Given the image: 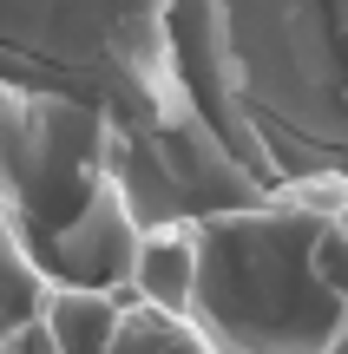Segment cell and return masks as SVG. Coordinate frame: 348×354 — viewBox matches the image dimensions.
Returning a JSON list of instances; mask_svg holds the SVG:
<instances>
[{
	"instance_id": "obj_1",
	"label": "cell",
	"mask_w": 348,
	"mask_h": 354,
	"mask_svg": "<svg viewBox=\"0 0 348 354\" xmlns=\"http://www.w3.org/2000/svg\"><path fill=\"white\" fill-rule=\"evenodd\" d=\"M138 276H145V289H152L165 308L191 302V256H184V250H165V243H158V250L138 263Z\"/></svg>"
}]
</instances>
